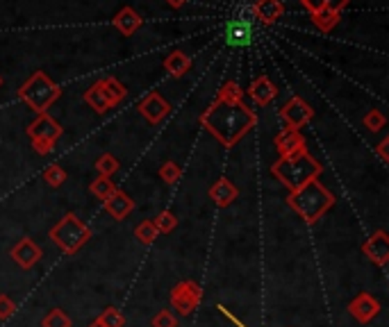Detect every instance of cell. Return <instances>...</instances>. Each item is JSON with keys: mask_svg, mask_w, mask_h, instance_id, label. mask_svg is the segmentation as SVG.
<instances>
[{"mask_svg": "<svg viewBox=\"0 0 389 327\" xmlns=\"http://www.w3.org/2000/svg\"><path fill=\"white\" fill-rule=\"evenodd\" d=\"M201 125L212 132L225 148L237 146L257 125V114L244 103L214 101L208 112L201 114Z\"/></svg>", "mask_w": 389, "mask_h": 327, "instance_id": "1", "label": "cell"}, {"mask_svg": "<svg viewBox=\"0 0 389 327\" xmlns=\"http://www.w3.org/2000/svg\"><path fill=\"white\" fill-rule=\"evenodd\" d=\"M323 166L310 155V152H298V155H291V157H280L274 166L271 173L274 178H278L285 187L291 191H298L300 187H305L308 182L317 180L321 176Z\"/></svg>", "mask_w": 389, "mask_h": 327, "instance_id": "2", "label": "cell"}, {"mask_svg": "<svg viewBox=\"0 0 389 327\" xmlns=\"http://www.w3.org/2000/svg\"><path fill=\"white\" fill-rule=\"evenodd\" d=\"M287 205L305 223H317L319 218L334 205V195L323 187L319 180H312L298 191H291L287 198Z\"/></svg>", "mask_w": 389, "mask_h": 327, "instance_id": "3", "label": "cell"}, {"mask_svg": "<svg viewBox=\"0 0 389 327\" xmlns=\"http://www.w3.org/2000/svg\"><path fill=\"white\" fill-rule=\"evenodd\" d=\"M50 241L55 243L64 255H75L80 248H84L91 239V230L84 221H80L73 212L64 214L62 221L50 227Z\"/></svg>", "mask_w": 389, "mask_h": 327, "instance_id": "4", "label": "cell"}, {"mask_svg": "<svg viewBox=\"0 0 389 327\" xmlns=\"http://www.w3.org/2000/svg\"><path fill=\"white\" fill-rule=\"evenodd\" d=\"M60 93L62 89L43 71H35L18 89V98L30 109H35L37 114H46L50 105L60 98Z\"/></svg>", "mask_w": 389, "mask_h": 327, "instance_id": "5", "label": "cell"}, {"mask_svg": "<svg viewBox=\"0 0 389 327\" xmlns=\"http://www.w3.org/2000/svg\"><path fill=\"white\" fill-rule=\"evenodd\" d=\"M225 43L232 48H246L251 46V41L255 37V16H253V7L244 9L242 16H235L228 21L225 25Z\"/></svg>", "mask_w": 389, "mask_h": 327, "instance_id": "6", "label": "cell"}, {"mask_svg": "<svg viewBox=\"0 0 389 327\" xmlns=\"http://www.w3.org/2000/svg\"><path fill=\"white\" fill-rule=\"evenodd\" d=\"M201 298H203L201 285L193 280H182L171 289V307L178 309L180 316H189L201 304Z\"/></svg>", "mask_w": 389, "mask_h": 327, "instance_id": "7", "label": "cell"}, {"mask_svg": "<svg viewBox=\"0 0 389 327\" xmlns=\"http://www.w3.org/2000/svg\"><path fill=\"white\" fill-rule=\"evenodd\" d=\"M312 116H315V109H312L303 98L294 96L289 98L287 105L280 109V118L285 121V125L289 130H300L303 125H308L312 121Z\"/></svg>", "mask_w": 389, "mask_h": 327, "instance_id": "8", "label": "cell"}, {"mask_svg": "<svg viewBox=\"0 0 389 327\" xmlns=\"http://www.w3.org/2000/svg\"><path fill=\"white\" fill-rule=\"evenodd\" d=\"M349 314L353 316L355 321L366 325V323H371L378 314H380V302H378L371 293H358L351 302H349Z\"/></svg>", "mask_w": 389, "mask_h": 327, "instance_id": "9", "label": "cell"}, {"mask_svg": "<svg viewBox=\"0 0 389 327\" xmlns=\"http://www.w3.org/2000/svg\"><path fill=\"white\" fill-rule=\"evenodd\" d=\"M64 127L52 118L48 112L46 114H37V118L28 125V134L30 139H41V141H50V144H55V141L62 137Z\"/></svg>", "mask_w": 389, "mask_h": 327, "instance_id": "10", "label": "cell"}, {"mask_svg": "<svg viewBox=\"0 0 389 327\" xmlns=\"http://www.w3.org/2000/svg\"><path fill=\"white\" fill-rule=\"evenodd\" d=\"M362 253L369 257L376 266H387L389 264V236H387V232L376 230L362 243Z\"/></svg>", "mask_w": 389, "mask_h": 327, "instance_id": "11", "label": "cell"}, {"mask_svg": "<svg viewBox=\"0 0 389 327\" xmlns=\"http://www.w3.org/2000/svg\"><path fill=\"white\" fill-rule=\"evenodd\" d=\"M139 114H142L148 123H153V125H157V123H162L167 118V114L171 112V105L162 98L157 91H153V93H148L142 103H139Z\"/></svg>", "mask_w": 389, "mask_h": 327, "instance_id": "12", "label": "cell"}, {"mask_svg": "<svg viewBox=\"0 0 389 327\" xmlns=\"http://www.w3.org/2000/svg\"><path fill=\"white\" fill-rule=\"evenodd\" d=\"M276 150L280 157H291V155H298V152H305L308 144H305V137L300 134V130H280L278 137H276Z\"/></svg>", "mask_w": 389, "mask_h": 327, "instance_id": "13", "label": "cell"}, {"mask_svg": "<svg viewBox=\"0 0 389 327\" xmlns=\"http://www.w3.org/2000/svg\"><path fill=\"white\" fill-rule=\"evenodd\" d=\"M12 259L16 261V264L21 268H32V266H37V261L41 259V248L32 241L30 236H23L21 241H16V246L12 248Z\"/></svg>", "mask_w": 389, "mask_h": 327, "instance_id": "14", "label": "cell"}, {"mask_svg": "<svg viewBox=\"0 0 389 327\" xmlns=\"http://www.w3.org/2000/svg\"><path fill=\"white\" fill-rule=\"evenodd\" d=\"M103 205H105V212L110 214L112 218H116V221H123V218L135 210V200L130 198L125 191H121V189H114L103 200Z\"/></svg>", "mask_w": 389, "mask_h": 327, "instance_id": "15", "label": "cell"}, {"mask_svg": "<svg viewBox=\"0 0 389 327\" xmlns=\"http://www.w3.org/2000/svg\"><path fill=\"white\" fill-rule=\"evenodd\" d=\"M283 14H285V5L280 3V0H255L253 5V16L262 25H274Z\"/></svg>", "mask_w": 389, "mask_h": 327, "instance_id": "16", "label": "cell"}, {"mask_svg": "<svg viewBox=\"0 0 389 327\" xmlns=\"http://www.w3.org/2000/svg\"><path fill=\"white\" fill-rule=\"evenodd\" d=\"M112 23H114V28L121 32L123 37H133L135 32L144 25V18L139 16L137 9L123 7V9H118V12H116V16L112 18Z\"/></svg>", "mask_w": 389, "mask_h": 327, "instance_id": "17", "label": "cell"}, {"mask_svg": "<svg viewBox=\"0 0 389 327\" xmlns=\"http://www.w3.org/2000/svg\"><path fill=\"white\" fill-rule=\"evenodd\" d=\"M248 96H251L257 105L264 107L278 96V89H276V84L271 82L269 75H257V78L251 82V86H248Z\"/></svg>", "mask_w": 389, "mask_h": 327, "instance_id": "18", "label": "cell"}, {"mask_svg": "<svg viewBox=\"0 0 389 327\" xmlns=\"http://www.w3.org/2000/svg\"><path fill=\"white\" fill-rule=\"evenodd\" d=\"M237 195H239V189L235 187V184L228 180V178H221L216 180L212 187H210V198L219 205V207H228L237 200Z\"/></svg>", "mask_w": 389, "mask_h": 327, "instance_id": "19", "label": "cell"}, {"mask_svg": "<svg viewBox=\"0 0 389 327\" xmlns=\"http://www.w3.org/2000/svg\"><path fill=\"white\" fill-rule=\"evenodd\" d=\"M162 67H164V71L171 75V78H182V75L189 73L191 59H189V54L180 52V50H173L171 54H167V57H164Z\"/></svg>", "mask_w": 389, "mask_h": 327, "instance_id": "20", "label": "cell"}, {"mask_svg": "<svg viewBox=\"0 0 389 327\" xmlns=\"http://www.w3.org/2000/svg\"><path fill=\"white\" fill-rule=\"evenodd\" d=\"M84 103L89 105L91 109H96V112H98V114H105V112H110V109L114 107V105H112V101H110V98H107V93L103 91L101 82L91 84L89 89L84 91Z\"/></svg>", "mask_w": 389, "mask_h": 327, "instance_id": "21", "label": "cell"}, {"mask_svg": "<svg viewBox=\"0 0 389 327\" xmlns=\"http://www.w3.org/2000/svg\"><path fill=\"white\" fill-rule=\"evenodd\" d=\"M101 82V86H103V91L107 93V98L112 101V105H118V103H123L125 98H128V89L123 86V82H118L116 78H103V80H98Z\"/></svg>", "mask_w": 389, "mask_h": 327, "instance_id": "22", "label": "cell"}, {"mask_svg": "<svg viewBox=\"0 0 389 327\" xmlns=\"http://www.w3.org/2000/svg\"><path fill=\"white\" fill-rule=\"evenodd\" d=\"M216 101L219 103H244V91L235 80H225L219 91H216Z\"/></svg>", "mask_w": 389, "mask_h": 327, "instance_id": "23", "label": "cell"}, {"mask_svg": "<svg viewBox=\"0 0 389 327\" xmlns=\"http://www.w3.org/2000/svg\"><path fill=\"white\" fill-rule=\"evenodd\" d=\"M153 225H155L157 234H171L178 227V218H176V214H173V212L164 210V212H159L153 218Z\"/></svg>", "mask_w": 389, "mask_h": 327, "instance_id": "24", "label": "cell"}, {"mask_svg": "<svg viewBox=\"0 0 389 327\" xmlns=\"http://www.w3.org/2000/svg\"><path fill=\"white\" fill-rule=\"evenodd\" d=\"M339 18H342V14L339 12H332V9H323V12H319L317 16H312V23H315L321 32H330L334 25L339 23Z\"/></svg>", "mask_w": 389, "mask_h": 327, "instance_id": "25", "label": "cell"}, {"mask_svg": "<svg viewBox=\"0 0 389 327\" xmlns=\"http://www.w3.org/2000/svg\"><path fill=\"white\" fill-rule=\"evenodd\" d=\"M118 166H121V164H118V159L114 155H110V152H105V155L96 159V171H98V176H103V178H112L118 171Z\"/></svg>", "mask_w": 389, "mask_h": 327, "instance_id": "26", "label": "cell"}, {"mask_svg": "<svg viewBox=\"0 0 389 327\" xmlns=\"http://www.w3.org/2000/svg\"><path fill=\"white\" fill-rule=\"evenodd\" d=\"M114 189H116V187H114L112 178H103V176H98V178H96V180L89 184V191H91L98 200H105L107 195H110Z\"/></svg>", "mask_w": 389, "mask_h": 327, "instance_id": "27", "label": "cell"}, {"mask_svg": "<svg viewBox=\"0 0 389 327\" xmlns=\"http://www.w3.org/2000/svg\"><path fill=\"white\" fill-rule=\"evenodd\" d=\"M135 236H137L144 246H150L159 234H157V230H155L153 221H148V218H146V221H142V223H139V225L135 227Z\"/></svg>", "mask_w": 389, "mask_h": 327, "instance_id": "28", "label": "cell"}, {"mask_svg": "<svg viewBox=\"0 0 389 327\" xmlns=\"http://www.w3.org/2000/svg\"><path fill=\"white\" fill-rule=\"evenodd\" d=\"M41 325L43 327H71L73 323H71V319L62 309H50L46 316H43Z\"/></svg>", "mask_w": 389, "mask_h": 327, "instance_id": "29", "label": "cell"}, {"mask_svg": "<svg viewBox=\"0 0 389 327\" xmlns=\"http://www.w3.org/2000/svg\"><path fill=\"white\" fill-rule=\"evenodd\" d=\"M43 180H46L50 187H62V184L67 182V171L57 166V164H52V166L43 171Z\"/></svg>", "mask_w": 389, "mask_h": 327, "instance_id": "30", "label": "cell"}, {"mask_svg": "<svg viewBox=\"0 0 389 327\" xmlns=\"http://www.w3.org/2000/svg\"><path fill=\"white\" fill-rule=\"evenodd\" d=\"M105 327H123L125 325V316L118 311L116 307H107L103 314H101V319H98Z\"/></svg>", "mask_w": 389, "mask_h": 327, "instance_id": "31", "label": "cell"}, {"mask_svg": "<svg viewBox=\"0 0 389 327\" xmlns=\"http://www.w3.org/2000/svg\"><path fill=\"white\" fill-rule=\"evenodd\" d=\"M182 176V171L176 161H164L162 164V168H159V178L164 180L167 184H173V182H178Z\"/></svg>", "mask_w": 389, "mask_h": 327, "instance_id": "32", "label": "cell"}, {"mask_svg": "<svg viewBox=\"0 0 389 327\" xmlns=\"http://www.w3.org/2000/svg\"><path fill=\"white\" fill-rule=\"evenodd\" d=\"M150 325L153 327H178V319L173 316L169 309H159L155 316H153V321H150Z\"/></svg>", "mask_w": 389, "mask_h": 327, "instance_id": "33", "label": "cell"}, {"mask_svg": "<svg viewBox=\"0 0 389 327\" xmlns=\"http://www.w3.org/2000/svg\"><path fill=\"white\" fill-rule=\"evenodd\" d=\"M364 127L371 130V132H378V130H383L385 127V114L378 112V109H371V112L364 116Z\"/></svg>", "mask_w": 389, "mask_h": 327, "instance_id": "34", "label": "cell"}, {"mask_svg": "<svg viewBox=\"0 0 389 327\" xmlns=\"http://www.w3.org/2000/svg\"><path fill=\"white\" fill-rule=\"evenodd\" d=\"M16 314V304L12 298H7L5 293H0V321H9Z\"/></svg>", "mask_w": 389, "mask_h": 327, "instance_id": "35", "label": "cell"}, {"mask_svg": "<svg viewBox=\"0 0 389 327\" xmlns=\"http://www.w3.org/2000/svg\"><path fill=\"white\" fill-rule=\"evenodd\" d=\"M300 3H303V7H305L312 16H317L319 12L326 9V3H323V0H300Z\"/></svg>", "mask_w": 389, "mask_h": 327, "instance_id": "36", "label": "cell"}, {"mask_svg": "<svg viewBox=\"0 0 389 327\" xmlns=\"http://www.w3.org/2000/svg\"><path fill=\"white\" fill-rule=\"evenodd\" d=\"M32 146H35L39 155H50V152L55 150V144H50V141H41V139H32Z\"/></svg>", "mask_w": 389, "mask_h": 327, "instance_id": "37", "label": "cell"}, {"mask_svg": "<svg viewBox=\"0 0 389 327\" xmlns=\"http://www.w3.org/2000/svg\"><path fill=\"white\" fill-rule=\"evenodd\" d=\"M376 152H378V157H380V159L387 164V161H389V139H383L380 144H378Z\"/></svg>", "mask_w": 389, "mask_h": 327, "instance_id": "38", "label": "cell"}, {"mask_svg": "<svg viewBox=\"0 0 389 327\" xmlns=\"http://www.w3.org/2000/svg\"><path fill=\"white\" fill-rule=\"evenodd\" d=\"M323 3H326L328 9H332V12H339V14H342L344 7H349V0H323Z\"/></svg>", "mask_w": 389, "mask_h": 327, "instance_id": "39", "label": "cell"}, {"mask_svg": "<svg viewBox=\"0 0 389 327\" xmlns=\"http://www.w3.org/2000/svg\"><path fill=\"white\" fill-rule=\"evenodd\" d=\"M167 3H169V5H171L173 9H180L182 5H185V3H187V0H167Z\"/></svg>", "mask_w": 389, "mask_h": 327, "instance_id": "40", "label": "cell"}, {"mask_svg": "<svg viewBox=\"0 0 389 327\" xmlns=\"http://www.w3.org/2000/svg\"><path fill=\"white\" fill-rule=\"evenodd\" d=\"M89 327H105V325H103V323H101V321H94V323H91V325H89Z\"/></svg>", "mask_w": 389, "mask_h": 327, "instance_id": "41", "label": "cell"}, {"mask_svg": "<svg viewBox=\"0 0 389 327\" xmlns=\"http://www.w3.org/2000/svg\"><path fill=\"white\" fill-rule=\"evenodd\" d=\"M0 84H3V78H0Z\"/></svg>", "mask_w": 389, "mask_h": 327, "instance_id": "42", "label": "cell"}]
</instances>
